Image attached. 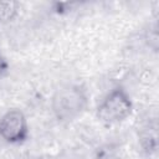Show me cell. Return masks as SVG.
<instances>
[{
  "label": "cell",
  "mask_w": 159,
  "mask_h": 159,
  "mask_svg": "<svg viewBox=\"0 0 159 159\" xmlns=\"http://www.w3.org/2000/svg\"><path fill=\"white\" fill-rule=\"evenodd\" d=\"M158 119L155 116L145 117L137 129L138 147L145 158L155 157L159 149V137H158Z\"/></svg>",
  "instance_id": "obj_4"
},
{
  "label": "cell",
  "mask_w": 159,
  "mask_h": 159,
  "mask_svg": "<svg viewBox=\"0 0 159 159\" xmlns=\"http://www.w3.org/2000/svg\"><path fill=\"white\" fill-rule=\"evenodd\" d=\"M20 12V2L15 0H0V25L12 22Z\"/></svg>",
  "instance_id": "obj_5"
},
{
  "label": "cell",
  "mask_w": 159,
  "mask_h": 159,
  "mask_svg": "<svg viewBox=\"0 0 159 159\" xmlns=\"http://www.w3.org/2000/svg\"><path fill=\"white\" fill-rule=\"evenodd\" d=\"M9 71H10V63H9L7 58L5 57V55L0 50V82L7 76Z\"/></svg>",
  "instance_id": "obj_6"
},
{
  "label": "cell",
  "mask_w": 159,
  "mask_h": 159,
  "mask_svg": "<svg viewBox=\"0 0 159 159\" xmlns=\"http://www.w3.org/2000/svg\"><path fill=\"white\" fill-rule=\"evenodd\" d=\"M134 112V102L123 86L111 88L97 104L96 118L107 127L124 123Z\"/></svg>",
  "instance_id": "obj_2"
},
{
  "label": "cell",
  "mask_w": 159,
  "mask_h": 159,
  "mask_svg": "<svg viewBox=\"0 0 159 159\" xmlns=\"http://www.w3.org/2000/svg\"><path fill=\"white\" fill-rule=\"evenodd\" d=\"M30 137L26 114L20 108H10L0 116V139L10 145H21Z\"/></svg>",
  "instance_id": "obj_3"
},
{
  "label": "cell",
  "mask_w": 159,
  "mask_h": 159,
  "mask_svg": "<svg viewBox=\"0 0 159 159\" xmlns=\"http://www.w3.org/2000/svg\"><path fill=\"white\" fill-rule=\"evenodd\" d=\"M89 93L84 84L80 82H66L61 84L51 96L50 109L58 124H71L81 118L88 109Z\"/></svg>",
  "instance_id": "obj_1"
}]
</instances>
